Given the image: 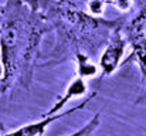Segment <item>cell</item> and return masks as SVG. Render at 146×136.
<instances>
[{
    "label": "cell",
    "instance_id": "cell-2",
    "mask_svg": "<svg viewBox=\"0 0 146 136\" xmlns=\"http://www.w3.org/2000/svg\"><path fill=\"white\" fill-rule=\"evenodd\" d=\"M125 37L132 51L122 64L135 62L139 67L143 80H146V9L128 24Z\"/></svg>",
    "mask_w": 146,
    "mask_h": 136
},
{
    "label": "cell",
    "instance_id": "cell-5",
    "mask_svg": "<svg viewBox=\"0 0 146 136\" xmlns=\"http://www.w3.org/2000/svg\"><path fill=\"white\" fill-rule=\"evenodd\" d=\"M87 91H88L87 78L78 75L77 78H74V80L67 85V88L64 90V94L54 102V105L46 112V115H54V113L62 112L64 108L68 105V102H71L72 99H77V98L85 95Z\"/></svg>",
    "mask_w": 146,
    "mask_h": 136
},
{
    "label": "cell",
    "instance_id": "cell-6",
    "mask_svg": "<svg viewBox=\"0 0 146 136\" xmlns=\"http://www.w3.org/2000/svg\"><path fill=\"white\" fill-rule=\"evenodd\" d=\"M77 64H78V75L88 78L95 75L98 71V67L90 60V57L84 55L82 52H77Z\"/></svg>",
    "mask_w": 146,
    "mask_h": 136
},
{
    "label": "cell",
    "instance_id": "cell-3",
    "mask_svg": "<svg viewBox=\"0 0 146 136\" xmlns=\"http://www.w3.org/2000/svg\"><path fill=\"white\" fill-rule=\"evenodd\" d=\"M95 96H97V92L91 94L87 99H84L82 102H80L78 105H75V106H72V108H70L67 111H62V112H58V113H54V115L43 113L38 121L26 123V125H23V126H20V128H17L14 131L1 133L0 136H43L46 129L48 128L50 125H52L54 122H57V121H60V119H62V118H65L68 115H72V113H75L78 111H82L88 105V102H91Z\"/></svg>",
    "mask_w": 146,
    "mask_h": 136
},
{
    "label": "cell",
    "instance_id": "cell-7",
    "mask_svg": "<svg viewBox=\"0 0 146 136\" xmlns=\"http://www.w3.org/2000/svg\"><path fill=\"white\" fill-rule=\"evenodd\" d=\"M99 125H101V112H97L85 125H82V128L77 129L75 132H72L71 135L67 136H90L92 132L97 131Z\"/></svg>",
    "mask_w": 146,
    "mask_h": 136
},
{
    "label": "cell",
    "instance_id": "cell-4",
    "mask_svg": "<svg viewBox=\"0 0 146 136\" xmlns=\"http://www.w3.org/2000/svg\"><path fill=\"white\" fill-rule=\"evenodd\" d=\"M126 37L119 30H115L111 37L108 38V43L105 45V50L99 58V70H101V78L108 77L113 74L119 65L123 62V55L126 51Z\"/></svg>",
    "mask_w": 146,
    "mask_h": 136
},
{
    "label": "cell",
    "instance_id": "cell-1",
    "mask_svg": "<svg viewBox=\"0 0 146 136\" xmlns=\"http://www.w3.org/2000/svg\"><path fill=\"white\" fill-rule=\"evenodd\" d=\"M38 26L21 17L9 19L0 27V64L3 78L0 94L10 88L16 81L27 85L31 80L36 51L41 40Z\"/></svg>",
    "mask_w": 146,
    "mask_h": 136
},
{
    "label": "cell",
    "instance_id": "cell-8",
    "mask_svg": "<svg viewBox=\"0 0 146 136\" xmlns=\"http://www.w3.org/2000/svg\"><path fill=\"white\" fill-rule=\"evenodd\" d=\"M146 82V80H145ZM136 103H139V105H145L146 106V85H145V90H143V92L141 94V96L136 99Z\"/></svg>",
    "mask_w": 146,
    "mask_h": 136
}]
</instances>
